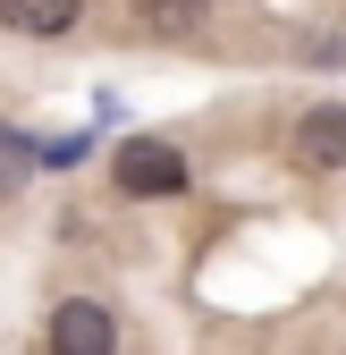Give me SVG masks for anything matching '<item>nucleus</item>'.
I'll list each match as a JSON object with an SVG mask.
<instances>
[{
    "instance_id": "nucleus-5",
    "label": "nucleus",
    "mask_w": 346,
    "mask_h": 355,
    "mask_svg": "<svg viewBox=\"0 0 346 355\" xmlns=\"http://www.w3.org/2000/svg\"><path fill=\"white\" fill-rule=\"evenodd\" d=\"M203 9H211V0H136L144 34H194V26H203Z\"/></svg>"
},
{
    "instance_id": "nucleus-1",
    "label": "nucleus",
    "mask_w": 346,
    "mask_h": 355,
    "mask_svg": "<svg viewBox=\"0 0 346 355\" xmlns=\"http://www.w3.org/2000/svg\"><path fill=\"white\" fill-rule=\"evenodd\" d=\"M110 178L127 195H186V153L178 144H161V136H136V144H118V161H110Z\"/></svg>"
},
{
    "instance_id": "nucleus-6",
    "label": "nucleus",
    "mask_w": 346,
    "mask_h": 355,
    "mask_svg": "<svg viewBox=\"0 0 346 355\" xmlns=\"http://www.w3.org/2000/svg\"><path fill=\"white\" fill-rule=\"evenodd\" d=\"M26 169H34V144L0 127V195H17V178H26Z\"/></svg>"
},
{
    "instance_id": "nucleus-4",
    "label": "nucleus",
    "mask_w": 346,
    "mask_h": 355,
    "mask_svg": "<svg viewBox=\"0 0 346 355\" xmlns=\"http://www.w3.org/2000/svg\"><path fill=\"white\" fill-rule=\"evenodd\" d=\"M84 0H0V26L9 34H68Z\"/></svg>"
},
{
    "instance_id": "nucleus-2",
    "label": "nucleus",
    "mask_w": 346,
    "mask_h": 355,
    "mask_svg": "<svg viewBox=\"0 0 346 355\" xmlns=\"http://www.w3.org/2000/svg\"><path fill=\"white\" fill-rule=\"evenodd\" d=\"M42 338H51V355H118V313L102 296H68Z\"/></svg>"
},
{
    "instance_id": "nucleus-3",
    "label": "nucleus",
    "mask_w": 346,
    "mask_h": 355,
    "mask_svg": "<svg viewBox=\"0 0 346 355\" xmlns=\"http://www.w3.org/2000/svg\"><path fill=\"white\" fill-rule=\"evenodd\" d=\"M295 161H304V169H346V102L304 110V127H295Z\"/></svg>"
}]
</instances>
